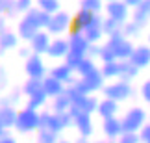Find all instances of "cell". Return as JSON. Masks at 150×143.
<instances>
[{
	"label": "cell",
	"instance_id": "6da1fadb",
	"mask_svg": "<svg viewBox=\"0 0 150 143\" xmlns=\"http://www.w3.org/2000/svg\"><path fill=\"white\" fill-rule=\"evenodd\" d=\"M74 127V119L71 113H56L50 110L41 112V128H47L54 134H61L63 130Z\"/></svg>",
	"mask_w": 150,
	"mask_h": 143
},
{
	"label": "cell",
	"instance_id": "7a4b0ae2",
	"mask_svg": "<svg viewBox=\"0 0 150 143\" xmlns=\"http://www.w3.org/2000/svg\"><path fill=\"white\" fill-rule=\"evenodd\" d=\"M120 121H122L124 132H135V134H139L141 130H143V127L150 121V115H148V112L143 106H132V108H128V110L122 113Z\"/></svg>",
	"mask_w": 150,
	"mask_h": 143
},
{
	"label": "cell",
	"instance_id": "3957f363",
	"mask_svg": "<svg viewBox=\"0 0 150 143\" xmlns=\"http://www.w3.org/2000/svg\"><path fill=\"white\" fill-rule=\"evenodd\" d=\"M134 85L130 82H124V80H115V82H108L102 89V97L104 99H111L115 102H124L130 100L134 97Z\"/></svg>",
	"mask_w": 150,
	"mask_h": 143
},
{
	"label": "cell",
	"instance_id": "277c9868",
	"mask_svg": "<svg viewBox=\"0 0 150 143\" xmlns=\"http://www.w3.org/2000/svg\"><path fill=\"white\" fill-rule=\"evenodd\" d=\"M71 30H72V13L67 9H61L52 15L47 28V32L52 37H67Z\"/></svg>",
	"mask_w": 150,
	"mask_h": 143
},
{
	"label": "cell",
	"instance_id": "5b68a950",
	"mask_svg": "<svg viewBox=\"0 0 150 143\" xmlns=\"http://www.w3.org/2000/svg\"><path fill=\"white\" fill-rule=\"evenodd\" d=\"M39 128H41V112L30 110V108H22V110H19L17 125H15L17 132L32 134V132H37Z\"/></svg>",
	"mask_w": 150,
	"mask_h": 143
},
{
	"label": "cell",
	"instance_id": "8992f818",
	"mask_svg": "<svg viewBox=\"0 0 150 143\" xmlns=\"http://www.w3.org/2000/svg\"><path fill=\"white\" fill-rule=\"evenodd\" d=\"M104 43L113 50L117 61H128L132 58V54H134V50H135L134 41L128 39V37H124L122 33H117V36H113V37H108Z\"/></svg>",
	"mask_w": 150,
	"mask_h": 143
},
{
	"label": "cell",
	"instance_id": "52a82bcc",
	"mask_svg": "<svg viewBox=\"0 0 150 143\" xmlns=\"http://www.w3.org/2000/svg\"><path fill=\"white\" fill-rule=\"evenodd\" d=\"M106 84H108L106 78L102 76V73L98 69V71H95L93 74L85 76V78H78L72 85L82 95H96V93H102V89H104V85H106Z\"/></svg>",
	"mask_w": 150,
	"mask_h": 143
},
{
	"label": "cell",
	"instance_id": "ba28073f",
	"mask_svg": "<svg viewBox=\"0 0 150 143\" xmlns=\"http://www.w3.org/2000/svg\"><path fill=\"white\" fill-rule=\"evenodd\" d=\"M104 17L124 26L128 21H132V9L122 0H109V2H106V8H104Z\"/></svg>",
	"mask_w": 150,
	"mask_h": 143
},
{
	"label": "cell",
	"instance_id": "9c48e42d",
	"mask_svg": "<svg viewBox=\"0 0 150 143\" xmlns=\"http://www.w3.org/2000/svg\"><path fill=\"white\" fill-rule=\"evenodd\" d=\"M98 102L100 99L96 95H80L72 100V108H71V115L76 117V115H95L96 110H98Z\"/></svg>",
	"mask_w": 150,
	"mask_h": 143
},
{
	"label": "cell",
	"instance_id": "30bf717a",
	"mask_svg": "<svg viewBox=\"0 0 150 143\" xmlns=\"http://www.w3.org/2000/svg\"><path fill=\"white\" fill-rule=\"evenodd\" d=\"M24 73L28 78L32 80H43L48 76V69H47V63H45L43 56H37V54H32L30 58L24 61Z\"/></svg>",
	"mask_w": 150,
	"mask_h": 143
},
{
	"label": "cell",
	"instance_id": "8fae6325",
	"mask_svg": "<svg viewBox=\"0 0 150 143\" xmlns=\"http://www.w3.org/2000/svg\"><path fill=\"white\" fill-rule=\"evenodd\" d=\"M102 134H104V139L115 143L120 136L124 134V128H122V121L120 117H109V119H104L102 121Z\"/></svg>",
	"mask_w": 150,
	"mask_h": 143
},
{
	"label": "cell",
	"instance_id": "7c38bea8",
	"mask_svg": "<svg viewBox=\"0 0 150 143\" xmlns=\"http://www.w3.org/2000/svg\"><path fill=\"white\" fill-rule=\"evenodd\" d=\"M48 74H50V76H54L56 80H59V82H63L65 85H72V84L78 80L74 69H71V67H69L65 61H61V63H57V65H54V67H50V69H48Z\"/></svg>",
	"mask_w": 150,
	"mask_h": 143
},
{
	"label": "cell",
	"instance_id": "4fadbf2b",
	"mask_svg": "<svg viewBox=\"0 0 150 143\" xmlns=\"http://www.w3.org/2000/svg\"><path fill=\"white\" fill-rule=\"evenodd\" d=\"M102 24H104V15H96V17H95V21L91 22V24L87 26V30L83 32L85 39H87L91 45H100L104 39H106Z\"/></svg>",
	"mask_w": 150,
	"mask_h": 143
},
{
	"label": "cell",
	"instance_id": "5bb4252c",
	"mask_svg": "<svg viewBox=\"0 0 150 143\" xmlns=\"http://www.w3.org/2000/svg\"><path fill=\"white\" fill-rule=\"evenodd\" d=\"M67 41H69V47H71V52L87 56L89 48H91V43L85 39L83 32H74V30H71V33L67 36Z\"/></svg>",
	"mask_w": 150,
	"mask_h": 143
},
{
	"label": "cell",
	"instance_id": "9a60e30c",
	"mask_svg": "<svg viewBox=\"0 0 150 143\" xmlns=\"http://www.w3.org/2000/svg\"><path fill=\"white\" fill-rule=\"evenodd\" d=\"M52 39H54V37H52L47 30H41L28 45H30V48H32L33 54H37V56H47L50 45H52Z\"/></svg>",
	"mask_w": 150,
	"mask_h": 143
},
{
	"label": "cell",
	"instance_id": "2e32d148",
	"mask_svg": "<svg viewBox=\"0 0 150 143\" xmlns=\"http://www.w3.org/2000/svg\"><path fill=\"white\" fill-rule=\"evenodd\" d=\"M74 119V127L76 128V132L80 138H91V136L95 134V121H93V115H85V113H82V115H76L72 117Z\"/></svg>",
	"mask_w": 150,
	"mask_h": 143
},
{
	"label": "cell",
	"instance_id": "e0dca14e",
	"mask_svg": "<svg viewBox=\"0 0 150 143\" xmlns=\"http://www.w3.org/2000/svg\"><path fill=\"white\" fill-rule=\"evenodd\" d=\"M130 61L134 63L139 71L150 67V45L148 43H141V45H135V50L132 54Z\"/></svg>",
	"mask_w": 150,
	"mask_h": 143
},
{
	"label": "cell",
	"instance_id": "ac0fdd59",
	"mask_svg": "<svg viewBox=\"0 0 150 143\" xmlns=\"http://www.w3.org/2000/svg\"><path fill=\"white\" fill-rule=\"evenodd\" d=\"M21 45V37L17 30H11V28H6V30L0 33V56H4L8 50H15L19 48Z\"/></svg>",
	"mask_w": 150,
	"mask_h": 143
},
{
	"label": "cell",
	"instance_id": "d6986e66",
	"mask_svg": "<svg viewBox=\"0 0 150 143\" xmlns=\"http://www.w3.org/2000/svg\"><path fill=\"white\" fill-rule=\"evenodd\" d=\"M69 52H71V47H69L67 37H54L47 56L50 60H65Z\"/></svg>",
	"mask_w": 150,
	"mask_h": 143
},
{
	"label": "cell",
	"instance_id": "ffe728a7",
	"mask_svg": "<svg viewBox=\"0 0 150 143\" xmlns=\"http://www.w3.org/2000/svg\"><path fill=\"white\" fill-rule=\"evenodd\" d=\"M95 17H96L95 13H91V11L80 8L78 11L72 13V30L74 32H85L87 26L95 21Z\"/></svg>",
	"mask_w": 150,
	"mask_h": 143
},
{
	"label": "cell",
	"instance_id": "44dd1931",
	"mask_svg": "<svg viewBox=\"0 0 150 143\" xmlns=\"http://www.w3.org/2000/svg\"><path fill=\"white\" fill-rule=\"evenodd\" d=\"M24 19H28L33 26H37L39 30H47V28H48V22H50V19H52V15H48L47 11L39 9L37 6H35L33 9H30V11L24 15Z\"/></svg>",
	"mask_w": 150,
	"mask_h": 143
},
{
	"label": "cell",
	"instance_id": "7402d4cb",
	"mask_svg": "<svg viewBox=\"0 0 150 143\" xmlns=\"http://www.w3.org/2000/svg\"><path fill=\"white\" fill-rule=\"evenodd\" d=\"M119 110H120V104L115 102L111 99H100L98 102V110H96V115H98L102 121L104 119H109V117H117L119 115Z\"/></svg>",
	"mask_w": 150,
	"mask_h": 143
},
{
	"label": "cell",
	"instance_id": "603a6c76",
	"mask_svg": "<svg viewBox=\"0 0 150 143\" xmlns=\"http://www.w3.org/2000/svg\"><path fill=\"white\" fill-rule=\"evenodd\" d=\"M43 89H45V93L48 95V99L52 100V99H56V97H59V95L65 93V91H67V85L48 74V76L43 80Z\"/></svg>",
	"mask_w": 150,
	"mask_h": 143
},
{
	"label": "cell",
	"instance_id": "cb8c5ba5",
	"mask_svg": "<svg viewBox=\"0 0 150 143\" xmlns=\"http://www.w3.org/2000/svg\"><path fill=\"white\" fill-rule=\"evenodd\" d=\"M39 32H41V30H39L37 26H33L28 19H24V17L17 22V33H19L21 41H24V43H30Z\"/></svg>",
	"mask_w": 150,
	"mask_h": 143
},
{
	"label": "cell",
	"instance_id": "d4e9b609",
	"mask_svg": "<svg viewBox=\"0 0 150 143\" xmlns=\"http://www.w3.org/2000/svg\"><path fill=\"white\" fill-rule=\"evenodd\" d=\"M17 115H19V110L13 106H0V125L8 130L15 128L17 125Z\"/></svg>",
	"mask_w": 150,
	"mask_h": 143
},
{
	"label": "cell",
	"instance_id": "484cf974",
	"mask_svg": "<svg viewBox=\"0 0 150 143\" xmlns=\"http://www.w3.org/2000/svg\"><path fill=\"white\" fill-rule=\"evenodd\" d=\"M132 21L137 22L139 26H148L150 22V0H143V4L137 9L132 11Z\"/></svg>",
	"mask_w": 150,
	"mask_h": 143
},
{
	"label": "cell",
	"instance_id": "4316f807",
	"mask_svg": "<svg viewBox=\"0 0 150 143\" xmlns=\"http://www.w3.org/2000/svg\"><path fill=\"white\" fill-rule=\"evenodd\" d=\"M100 73L106 78V82H115L120 78V61H111V63H102Z\"/></svg>",
	"mask_w": 150,
	"mask_h": 143
},
{
	"label": "cell",
	"instance_id": "83f0119b",
	"mask_svg": "<svg viewBox=\"0 0 150 143\" xmlns=\"http://www.w3.org/2000/svg\"><path fill=\"white\" fill-rule=\"evenodd\" d=\"M71 108H72V100L69 99L67 93L52 99L50 102V112H56V113H67V112H71Z\"/></svg>",
	"mask_w": 150,
	"mask_h": 143
},
{
	"label": "cell",
	"instance_id": "f1b7e54d",
	"mask_svg": "<svg viewBox=\"0 0 150 143\" xmlns=\"http://www.w3.org/2000/svg\"><path fill=\"white\" fill-rule=\"evenodd\" d=\"M139 69L132 63V61L128 60V61H120V78L119 80H124V82H134V80L139 76Z\"/></svg>",
	"mask_w": 150,
	"mask_h": 143
},
{
	"label": "cell",
	"instance_id": "f546056e",
	"mask_svg": "<svg viewBox=\"0 0 150 143\" xmlns=\"http://www.w3.org/2000/svg\"><path fill=\"white\" fill-rule=\"evenodd\" d=\"M48 102H50V99H48V95L45 93V89H43L41 93H37V95H33V97H30V99H28L26 108H30V110H35V112H43L45 106H47Z\"/></svg>",
	"mask_w": 150,
	"mask_h": 143
},
{
	"label": "cell",
	"instance_id": "4dcf8cb0",
	"mask_svg": "<svg viewBox=\"0 0 150 143\" xmlns=\"http://www.w3.org/2000/svg\"><path fill=\"white\" fill-rule=\"evenodd\" d=\"M98 69H100V67L96 65V60H93V58H83V61L78 65V69L74 71V73H76L78 78H85V76L93 74L95 71H98Z\"/></svg>",
	"mask_w": 150,
	"mask_h": 143
},
{
	"label": "cell",
	"instance_id": "1f68e13d",
	"mask_svg": "<svg viewBox=\"0 0 150 143\" xmlns=\"http://www.w3.org/2000/svg\"><path fill=\"white\" fill-rule=\"evenodd\" d=\"M22 88V95L26 97V99H30V97L37 95L43 91V82L41 80H32V78H26V82L21 85Z\"/></svg>",
	"mask_w": 150,
	"mask_h": 143
},
{
	"label": "cell",
	"instance_id": "d6a6232c",
	"mask_svg": "<svg viewBox=\"0 0 150 143\" xmlns=\"http://www.w3.org/2000/svg\"><path fill=\"white\" fill-rule=\"evenodd\" d=\"M80 8L87 9L95 15H104V8H106V0H80Z\"/></svg>",
	"mask_w": 150,
	"mask_h": 143
},
{
	"label": "cell",
	"instance_id": "836d02e7",
	"mask_svg": "<svg viewBox=\"0 0 150 143\" xmlns=\"http://www.w3.org/2000/svg\"><path fill=\"white\" fill-rule=\"evenodd\" d=\"M35 6L39 9L47 11L48 15H54L61 11V0H35Z\"/></svg>",
	"mask_w": 150,
	"mask_h": 143
},
{
	"label": "cell",
	"instance_id": "e575fe53",
	"mask_svg": "<svg viewBox=\"0 0 150 143\" xmlns=\"http://www.w3.org/2000/svg\"><path fill=\"white\" fill-rule=\"evenodd\" d=\"M17 15H19V11H17L15 0H0V17L13 19V17H17Z\"/></svg>",
	"mask_w": 150,
	"mask_h": 143
},
{
	"label": "cell",
	"instance_id": "d590c367",
	"mask_svg": "<svg viewBox=\"0 0 150 143\" xmlns=\"http://www.w3.org/2000/svg\"><path fill=\"white\" fill-rule=\"evenodd\" d=\"M59 134H54L47 128H39L35 132V143H59Z\"/></svg>",
	"mask_w": 150,
	"mask_h": 143
},
{
	"label": "cell",
	"instance_id": "8d00e7d4",
	"mask_svg": "<svg viewBox=\"0 0 150 143\" xmlns=\"http://www.w3.org/2000/svg\"><path fill=\"white\" fill-rule=\"evenodd\" d=\"M102 28H104V36H106V39L117 36V33H122V26H120L119 22L108 19V17H104V24H102Z\"/></svg>",
	"mask_w": 150,
	"mask_h": 143
},
{
	"label": "cell",
	"instance_id": "74e56055",
	"mask_svg": "<svg viewBox=\"0 0 150 143\" xmlns=\"http://www.w3.org/2000/svg\"><path fill=\"white\" fill-rule=\"evenodd\" d=\"M141 32H143V26H139V24H137V22H134V21H128V22L122 26V36L128 37V39H132V41H134L135 37H139Z\"/></svg>",
	"mask_w": 150,
	"mask_h": 143
},
{
	"label": "cell",
	"instance_id": "f35d334b",
	"mask_svg": "<svg viewBox=\"0 0 150 143\" xmlns=\"http://www.w3.org/2000/svg\"><path fill=\"white\" fill-rule=\"evenodd\" d=\"M83 58H87V56H82V54H76V52H69V54H67V58L63 60V61H65V63L71 67V69L76 71V69H78V65L83 61Z\"/></svg>",
	"mask_w": 150,
	"mask_h": 143
},
{
	"label": "cell",
	"instance_id": "ab89813d",
	"mask_svg": "<svg viewBox=\"0 0 150 143\" xmlns=\"http://www.w3.org/2000/svg\"><path fill=\"white\" fill-rule=\"evenodd\" d=\"M102 63H111V61H117V58H115L113 50L108 47L106 43H102V50H100V58H98Z\"/></svg>",
	"mask_w": 150,
	"mask_h": 143
},
{
	"label": "cell",
	"instance_id": "60d3db41",
	"mask_svg": "<svg viewBox=\"0 0 150 143\" xmlns=\"http://www.w3.org/2000/svg\"><path fill=\"white\" fill-rule=\"evenodd\" d=\"M15 4H17V11L22 13V17H24L30 9L35 8V0H15Z\"/></svg>",
	"mask_w": 150,
	"mask_h": 143
},
{
	"label": "cell",
	"instance_id": "b9f144b4",
	"mask_svg": "<svg viewBox=\"0 0 150 143\" xmlns=\"http://www.w3.org/2000/svg\"><path fill=\"white\" fill-rule=\"evenodd\" d=\"M115 143H143V141H141V136L139 134H135V132H124Z\"/></svg>",
	"mask_w": 150,
	"mask_h": 143
},
{
	"label": "cell",
	"instance_id": "7bdbcfd3",
	"mask_svg": "<svg viewBox=\"0 0 150 143\" xmlns=\"http://www.w3.org/2000/svg\"><path fill=\"white\" fill-rule=\"evenodd\" d=\"M139 95H141L143 102L150 104V78H146L145 82L141 84V88H139Z\"/></svg>",
	"mask_w": 150,
	"mask_h": 143
},
{
	"label": "cell",
	"instance_id": "ee69618b",
	"mask_svg": "<svg viewBox=\"0 0 150 143\" xmlns=\"http://www.w3.org/2000/svg\"><path fill=\"white\" fill-rule=\"evenodd\" d=\"M17 52H19V58H24V61L33 54V52H32V48H30V45H22V47L17 48Z\"/></svg>",
	"mask_w": 150,
	"mask_h": 143
},
{
	"label": "cell",
	"instance_id": "f6af8a7d",
	"mask_svg": "<svg viewBox=\"0 0 150 143\" xmlns=\"http://www.w3.org/2000/svg\"><path fill=\"white\" fill-rule=\"evenodd\" d=\"M100 50H102V43L100 45H91V48H89V52H87V58L98 60L100 58Z\"/></svg>",
	"mask_w": 150,
	"mask_h": 143
},
{
	"label": "cell",
	"instance_id": "bcb514c9",
	"mask_svg": "<svg viewBox=\"0 0 150 143\" xmlns=\"http://www.w3.org/2000/svg\"><path fill=\"white\" fill-rule=\"evenodd\" d=\"M139 136H141V141L143 143H150V121L143 127V130L139 132Z\"/></svg>",
	"mask_w": 150,
	"mask_h": 143
},
{
	"label": "cell",
	"instance_id": "7dc6e473",
	"mask_svg": "<svg viewBox=\"0 0 150 143\" xmlns=\"http://www.w3.org/2000/svg\"><path fill=\"white\" fill-rule=\"evenodd\" d=\"M21 95H22V88H17V89H13L11 93L8 95V99H9V102H11V106H13V102H17L21 99Z\"/></svg>",
	"mask_w": 150,
	"mask_h": 143
},
{
	"label": "cell",
	"instance_id": "c3c4849f",
	"mask_svg": "<svg viewBox=\"0 0 150 143\" xmlns=\"http://www.w3.org/2000/svg\"><path fill=\"white\" fill-rule=\"evenodd\" d=\"M122 2L128 6L132 11H134V9H137V8H139V6L143 4V0H122Z\"/></svg>",
	"mask_w": 150,
	"mask_h": 143
},
{
	"label": "cell",
	"instance_id": "681fc988",
	"mask_svg": "<svg viewBox=\"0 0 150 143\" xmlns=\"http://www.w3.org/2000/svg\"><path fill=\"white\" fill-rule=\"evenodd\" d=\"M0 143H19V141H17L15 136H11V134L8 132L6 136H2V138H0Z\"/></svg>",
	"mask_w": 150,
	"mask_h": 143
},
{
	"label": "cell",
	"instance_id": "f907efd6",
	"mask_svg": "<svg viewBox=\"0 0 150 143\" xmlns=\"http://www.w3.org/2000/svg\"><path fill=\"white\" fill-rule=\"evenodd\" d=\"M6 28H8V24H6V17H0V33H2Z\"/></svg>",
	"mask_w": 150,
	"mask_h": 143
},
{
	"label": "cell",
	"instance_id": "816d5d0a",
	"mask_svg": "<svg viewBox=\"0 0 150 143\" xmlns=\"http://www.w3.org/2000/svg\"><path fill=\"white\" fill-rule=\"evenodd\" d=\"M74 143H91V141H89L87 138H80V136H78V139L74 141Z\"/></svg>",
	"mask_w": 150,
	"mask_h": 143
},
{
	"label": "cell",
	"instance_id": "f5cc1de1",
	"mask_svg": "<svg viewBox=\"0 0 150 143\" xmlns=\"http://www.w3.org/2000/svg\"><path fill=\"white\" fill-rule=\"evenodd\" d=\"M6 134H8V130H6L2 125H0V138H2V136H6Z\"/></svg>",
	"mask_w": 150,
	"mask_h": 143
},
{
	"label": "cell",
	"instance_id": "db71d44e",
	"mask_svg": "<svg viewBox=\"0 0 150 143\" xmlns=\"http://www.w3.org/2000/svg\"><path fill=\"white\" fill-rule=\"evenodd\" d=\"M95 143H111V141H108V139H96Z\"/></svg>",
	"mask_w": 150,
	"mask_h": 143
},
{
	"label": "cell",
	"instance_id": "11a10c76",
	"mask_svg": "<svg viewBox=\"0 0 150 143\" xmlns=\"http://www.w3.org/2000/svg\"><path fill=\"white\" fill-rule=\"evenodd\" d=\"M59 143H74V141H71V139H59Z\"/></svg>",
	"mask_w": 150,
	"mask_h": 143
},
{
	"label": "cell",
	"instance_id": "9f6ffc18",
	"mask_svg": "<svg viewBox=\"0 0 150 143\" xmlns=\"http://www.w3.org/2000/svg\"><path fill=\"white\" fill-rule=\"evenodd\" d=\"M146 43H148V45H150V33H148V39H146Z\"/></svg>",
	"mask_w": 150,
	"mask_h": 143
},
{
	"label": "cell",
	"instance_id": "6f0895ef",
	"mask_svg": "<svg viewBox=\"0 0 150 143\" xmlns=\"http://www.w3.org/2000/svg\"><path fill=\"white\" fill-rule=\"evenodd\" d=\"M106 2H109V0H106Z\"/></svg>",
	"mask_w": 150,
	"mask_h": 143
}]
</instances>
